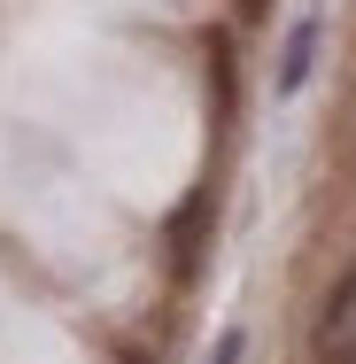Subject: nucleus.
Here are the masks:
<instances>
[{"label":"nucleus","mask_w":356,"mask_h":364,"mask_svg":"<svg viewBox=\"0 0 356 364\" xmlns=\"http://www.w3.org/2000/svg\"><path fill=\"white\" fill-rule=\"evenodd\" d=\"M318 47H325V16H318V8H302V16L286 23V39H279V77H271L286 101L310 85V70H318Z\"/></svg>","instance_id":"nucleus-1"},{"label":"nucleus","mask_w":356,"mask_h":364,"mask_svg":"<svg viewBox=\"0 0 356 364\" xmlns=\"http://www.w3.org/2000/svg\"><path fill=\"white\" fill-rule=\"evenodd\" d=\"M210 364H248V333H217V349Z\"/></svg>","instance_id":"nucleus-2"}]
</instances>
